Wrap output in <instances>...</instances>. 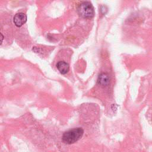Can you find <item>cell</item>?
<instances>
[{
	"label": "cell",
	"instance_id": "1",
	"mask_svg": "<svg viewBox=\"0 0 152 152\" xmlns=\"http://www.w3.org/2000/svg\"><path fill=\"white\" fill-rule=\"evenodd\" d=\"M84 130L82 128H75L65 132L62 135V141L67 144L75 142L83 136Z\"/></svg>",
	"mask_w": 152,
	"mask_h": 152
},
{
	"label": "cell",
	"instance_id": "3",
	"mask_svg": "<svg viewBox=\"0 0 152 152\" xmlns=\"http://www.w3.org/2000/svg\"><path fill=\"white\" fill-rule=\"evenodd\" d=\"M13 21L17 27H21L27 21V15L23 12L17 13L13 18Z\"/></svg>",
	"mask_w": 152,
	"mask_h": 152
},
{
	"label": "cell",
	"instance_id": "6",
	"mask_svg": "<svg viewBox=\"0 0 152 152\" xmlns=\"http://www.w3.org/2000/svg\"><path fill=\"white\" fill-rule=\"evenodd\" d=\"M1 43L2 42V40H3V38H4V36H3V35L2 34V33L1 34Z\"/></svg>",
	"mask_w": 152,
	"mask_h": 152
},
{
	"label": "cell",
	"instance_id": "5",
	"mask_svg": "<svg viewBox=\"0 0 152 152\" xmlns=\"http://www.w3.org/2000/svg\"><path fill=\"white\" fill-rule=\"evenodd\" d=\"M56 67L59 71L62 74H66L69 69V65L68 63H66L65 61H59L56 64Z\"/></svg>",
	"mask_w": 152,
	"mask_h": 152
},
{
	"label": "cell",
	"instance_id": "2",
	"mask_svg": "<svg viewBox=\"0 0 152 152\" xmlns=\"http://www.w3.org/2000/svg\"><path fill=\"white\" fill-rule=\"evenodd\" d=\"M78 14L85 18H91L94 15V10L92 4L89 1H83L77 7Z\"/></svg>",
	"mask_w": 152,
	"mask_h": 152
},
{
	"label": "cell",
	"instance_id": "4",
	"mask_svg": "<svg viewBox=\"0 0 152 152\" xmlns=\"http://www.w3.org/2000/svg\"><path fill=\"white\" fill-rule=\"evenodd\" d=\"M97 83L102 87L107 86L109 83V75L106 73L100 74L97 78Z\"/></svg>",
	"mask_w": 152,
	"mask_h": 152
}]
</instances>
